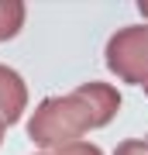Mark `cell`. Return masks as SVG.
I'll use <instances>...</instances> for the list:
<instances>
[{"instance_id":"cell-1","label":"cell","mask_w":148,"mask_h":155,"mask_svg":"<svg viewBox=\"0 0 148 155\" xmlns=\"http://www.w3.org/2000/svg\"><path fill=\"white\" fill-rule=\"evenodd\" d=\"M121 110V90L110 83H83L66 97H48L28 117V138L38 148H66L93 127H107Z\"/></svg>"},{"instance_id":"cell-2","label":"cell","mask_w":148,"mask_h":155,"mask_svg":"<svg viewBox=\"0 0 148 155\" xmlns=\"http://www.w3.org/2000/svg\"><path fill=\"white\" fill-rule=\"evenodd\" d=\"M107 69L124 83H148V24H127L107 41Z\"/></svg>"},{"instance_id":"cell-3","label":"cell","mask_w":148,"mask_h":155,"mask_svg":"<svg viewBox=\"0 0 148 155\" xmlns=\"http://www.w3.org/2000/svg\"><path fill=\"white\" fill-rule=\"evenodd\" d=\"M28 110V86L21 79V72L11 66H0V121L17 124Z\"/></svg>"},{"instance_id":"cell-4","label":"cell","mask_w":148,"mask_h":155,"mask_svg":"<svg viewBox=\"0 0 148 155\" xmlns=\"http://www.w3.org/2000/svg\"><path fill=\"white\" fill-rule=\"evenodd\" d=\"M24 17H28V11L21 0H0V41H11L24 28Z\"/></svg>"},{"instance_id":"cell-5","label":"cell","mask_w":148,"mask_h":155,"mask_svg":"<svg viewBox=\"0 0 148 155\" xmlns=\"http://www.w3.org/2000/svg\"><path fill=\"white\" fill-rule=\"evenodd\" d=\"M52 155H104V152H100L93 141H72V145H66V148H55Z\"/></svg>"},{"instance_id":"cell-6","label":"cell","mask_w":148,"mask_h":155,"mask_svg":"<svg viewBox=\"0 0 148 155\" xmlns=\"http://www.w3.org/2000/svg\"><path fill=\"white\" fill-rule=\"evenodd\" d=\"M114 155H148V141L145 138H124L114 148Z\"/></svg>"},{"instance_id":"cell-7","label":"cell","mask_w":148,"mask_h":155,"mask_svg":"<svg viewBox=\"0 0 148 155\" xmlns=\"http://www.w3.org/2000/svg\"><path fill=\"white\" fill-rule=\"evenodd\" d=\"M4 134H7V124L0 121V145H4Z\"/></svg>"},{"instance_id":"cell-8","label":"cell","mask_w":148,"mask_h":155,"mask_svg":"<svg viewBox=\"0 0 148 155\" xmlns=\"http://www.w3.org/2000/svg\"><path fill=\"white\" fill-rule=\"evenodd\" d=\"M138 11H141V14L148 17V0H145V4H138Z\"/></svg>"},{"instance_id":"cell-9","label":"cell","mask_w":148,"mask_h":155,"mask_svg":"<svg viewBox=\"0 0 148 155\" xmlns=\"http://www.w3.org/2000/svg\"><path fill=\"white\" fill-rule=\"evenodd\" d=\"M38 155H52V152H38Z\"/></svg>"},{"instance_id":"cell-10","label":"cell","mask_w":148,"mask_h":155,"mask_svg":"<svg viewBox=\"0 0 148 155\" xmlns=\"http://www.w3.org/2000/svg\"><path fill=\"white\" fill-rule=\"evenodd\" d=\"M145 93H148V83H145Z\"/></svg>"},{"instance_id":"cell-11","label":"cell","mask_w":148,"mask_h":155,"mask_svg":"<svg viewBox=\"0 0 148 155\" xmlns=\"http://www.w3.org/2000/svg\"><path fill=\"white\" fill-rule=\"evenodd\" d=\"M145 141H148V134H145Z\"/></svg>"}]
</instances>
